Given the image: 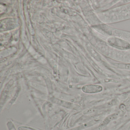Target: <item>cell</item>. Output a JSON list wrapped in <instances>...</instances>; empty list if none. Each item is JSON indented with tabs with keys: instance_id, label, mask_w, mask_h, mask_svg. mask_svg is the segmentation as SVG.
<instances>
[{
	"instance_id": "cell-3",
	"label": "cell",
	"mask_w": 130,
	"mask_h": 130,
	"mask_svg": "<svg viewBox=\"0 0 130 130\" xmlns=\"http://www.w3.org/2000/svg\"><path fill=\"white\" fill-rule=\"evenodd\" d=\"M112 117L111 118V117H109V118H108V121H110V120H111V119H112ZM108 120H106H106H105V121H103V123H102V125H105V123L106 124V123H108Z\"/></svg>"
},
{
	"instance_id": "cell-2",
	"label": "cell",
	"mask_w": 130,
	"mask_h": 130,
	"mask_svg": "<svg viewBox=\"0 0 130 130\" xmlns=\"http://www.w3.org/2000/svg\"><path fill=\"white\" fill-rule=\"evenodd\" d=\"M101 86L96 85H89L84 86L82 88V90L86 93H99L102 90Z\"/></svg>"
},
{
	"instance_id": "cell-1",
	"label": "cell",
	"mask_w": 130,
	"mask_h": 130,
	"mask_svg": "<svg viewBox=\"0 0 130 130\" xmlns=\"http://www.w3.org/2000/svg\"><path fill=\"white\" fill-rule=\"evenodd\" d=\"M108 42L112 46L119 48H127L130 47V45L124 40L116 38H112L108 40Z\"/></svg>"
}]
</instances>
